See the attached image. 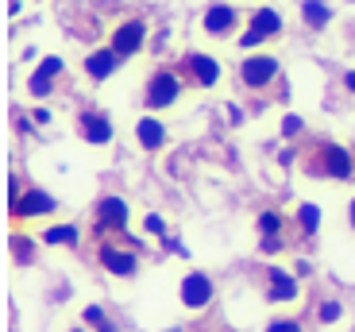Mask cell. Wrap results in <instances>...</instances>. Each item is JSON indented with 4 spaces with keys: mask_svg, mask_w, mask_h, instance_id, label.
I'll return each mask as SVG.
<instances>
[{
    "mask_svg": "<svg viewBox=\"0 0 355 332\" xmlns=\"http://www.w3.org/2000/svg\"><path fill=\"white\" fill-rule=\"evenodd\" d=\"M182 89H186V81L178 78L174 70H155L151 78H147V93H143V105H147V112L170 108L178 97H182Z\"/></svg>",
    "mask_w": 355,
    "mask_h": 332,
    "instance_id": "obj_1",
    "label": "cell"
},
{
    "mask_svg": "<svg viewBox=\"0 0 355 332\" xmlns=\"http://www.w3.org/2000/svg\"><path fill=\"white\" fill-rule=\"evenodd\" d=\"M309 171L320 174V178H352V171H355L352 151L340 147V143H320L317 155H313V162H309Z\"/></svg>",
    "mask_w": 355,
    "mask_h": 332,
    "instance_id": "obj_2",
    "label": "cell"
},
{
    "mask_svg": "<svg viewBox=\"0 0 355 332\" xmlns=\"http://www.w3.org/2000/svg\"><path fill=\"white\" fill-rule=\"evenodd\" d=\"M275 78H278L275 54H248L240 62V85H248V89H266Z\"/></svg>",
    "mask_w": 355,
    "mask_h": 332,
    "instance_id": "obj_3",
    "label": "cell"
},
{
    "mask_svg": "<svg viewBox=\"0 0 355 332\" xmlns=\"http://www.w3.org/2000/svg\"><path fill=\"white\" fill-rule=\"evenodd\" d=\"M275 35H282V16L275 8H255L248 19V31L240 35V46H259Z\"/></svg>",
    "mask_w": 355,
    "mask_h": 332,
    "instance_id": "obj_4",
    "label": "cell"
},
{
    "mask_svg": "<svg viewBox=\"0 0 355 332\" xmlns=\"http://www.w3.org/2000/svg\"><path fill=\"white\" fill-rule=\"evenodd\" d=\"M54 209H58V201L46 193V189L39 186H27L24 193H19L16 201H12V216L16 220H35V216H51Z\"/></svg>",
    "mask_w": 355,
    "mask_h": 332,
    "instance_id": "obj_5",
    "label": "cell"
},
{
    "mask_svg": "<svg viewBox=\"0 0 355 332\" xmlns=\"http://www.w3.org/2000/svg\"><path fill=\"white\" fill-rule=\"evenodd\" d=\"M143 43H147V24L143 19H124V24L112 27V51L120 54V58H132V54L143 51Z\"/></svg>",
    "mask_w": 355,
    "mask_h": 332,
    "instance_id": "obj_6",
    "label": "cell"
},
{
    "mask_svg": "<svg viewBox=\"0 0 355 332\" xmlns=\"http://www.w3.org/2000/svg\"><path fill=\"white\" fill-rule=\"evenodd\" d=\"M201 27H205V35H213V39H228L236 27H240V12L232 8V4H209L201 16Z\"/></svg>",
    "mask_w": 355,
    "mask_h": 332,
    "instance_id": "obj_7",
    "label": "cell"
},
{
    "mask_svg": "<svg viewBox=\"0 0 355 332\" xmlns=\"http://www.w3.org/2000/svg\"><path fill=\"white\" fill-rule=\"evenodd\" d=\"M182 70L193 78V85H201V89H213L216 81H220V62H216L213 54H197L189 51L186 58H182Z\"/></svg>",
    "mask_w": 355,
    "mask_h": 332,
    "instance_id": "obj_8",
    "label": "cell"
},
{
    "mask_svg": "<svg viewBox=\"0 0 355 332\" xmlns=\"http://www.w3.org/2000/svg\"><path fill=\"white\" fill-rule=\"evenodd\" d=\"M209 302H213V279L201 274V270L186 274V279H182V306L186 309H205Z\"/></svg>",
    "mask_w": 355,
    "mask_h": 332,
    "instance_id": "obj_9",
    "label": "cell"
},
{
    "mask_svg": "<svg viewBox=\"0 0 355 332\" xmlns=\"http://www.w3.org/2000/svg\"><path fill=\"white\" fill-rule=\"evenodd\" d=\"M62 70H66L62 58H58V54H46L43 62H39V70L27 78V93H31V97H46L51 85H54V78H62Z\"/></svg>",
    "mask_w": 355,
    "mask_h": 332,
    "instance_id": "obj_10",
    "label": "cell"
},
{
    "mask_svg": "<svg viewBox=\"0 0 355 332\" xmlns=\"http://www.w3.org/2000/svg\"><path fill=\"white\" fill-rule=\"evenodd\" d=\"M120 66H124V58H120L112 46H97V51H89V54H85V78H93V81L112 78Z\"/></svg>",
    "mask_w": 355,
    "mask_h": 332,
    "instance_id": "obj_11",
    "label": "cell"
},
{
    "mask_svg": "<svg viewBox=\"0 0 355 332\" xmlns=\"http://www.w3.org/2000/svg\"><path fill=\"white\" fill-rule=\"evenodd\" d=\"M97 228L124 232L128 228V201L124 198H101L97 201Z\"/></svg>",
    "mask_w": 355,
    "mask_h": 332,
    "instance_id": "obj_12",
    "label": "cell"
},
{
    "mask_svg": "<svg viewBox=\"0 0 355 332\" xmlns=\"http://www.w3.org/2000/svg\"><path fill=\"white\" fill-rule=\"evenodd\" d=\"M78 135L85 139V143H108L112 139V124H108L105 112H81L78 116Z\"/></svg>",
    "mask_w": 355,
    "mask_h": 332,
    "instance_id": "obj_13",
    "label": "cell"
},
{
    "mask_svg": "<svg viewBox=\"0 0 355 332\" xmlns=\"http://www.w3.org/2000/svg\"><path fill=\"white\" fill-rule=\"evenodd\" d=\"M135 139H139L143 151H159V147H166V124L147 112V116L135 120Z\"/></svg>",
    "mask_w": 355,
    "mask_h": 332,
    "instance_id": "obj_14",
    "label": "cell"
},
{
    "mask_svg": "<svg viewBox=\"0 0 355 332\" xmlns=\"http://www.w3.org/2000/svg\"><path fill=\"white\" fill-rule=\"evenodd\" d=\"M101 267L108 270V274H116V279H128V274H135L139 270V263H135L132 252H120V247H101Z\"/></svg>",
    "mask_w": 355,
    "mask_h": 332,
    "instance_id": "obj_15",
    "label": "cell"
},
{
    "mask_svg": "<svg viewBox=\"0 0 355 332\" xmlns=\"http://www.w3.org/2000/svg\"><path fill=\"white\" fill-rule=\"evenodd\" d=\"M332 4H324V0H302V19L309 24V31H324V27L332 24Z\"/></svg>",
    "mask_w": 355,
    "mask_h": 332,
    "instance_id": "obj_16",
    "label": "cell"
},
{
    "mask_svg": "<svg viewBox=\"0 0 355 332\" xmlns=\"http://www.w3.org/2000/svg\"><path fill=\"white\" fill-rule=\"evenodd\" d=\"M266 297H270V302H293V297H297V282H293V274H286V270H270Z\"/></svg>",
    "mask_w": 355,
    "mask_h": 332,
    "instance_id": "obj_17",
    "label": "cell"
},
{
    "mask_svg": "<svg viewBox=\"0 0 355 332\" xmlns=\"http://www.w3.org/2000/svg\"><path fill=\"white\" fill-rule=\"evenodd\" d=\"M297 225H302L305 236H313L320 228V209L313 205V201H305V205H297Z\"/></svg>",
    "mask_w": 355,
    "mask_h": 332,
    "instance_id": "obj_18",
    "label": "cell"
},
{
    "mask_svg": "<svg viewBox=\"0 0 355 332\" xmlns=\"http://www.w3.org/2000/svg\"><path fill=\"white\" fill-rule=\"evenodd\" d=\"M43 240L46 243H66V247H73V243H78V228H73V225H54V228H46V232H43Z\"/></svg>",
    "mask_w": 355,
    "mask_h": 332,
    "instance_id": "obj_19",
    "label": "cell"
},
{
    "mask_svg": "<svg viewBox=\"0 0 355 332\" xmlns=\"http://www.w3.org/2000/svg\"><path fill=\"white\" fill-rule=\"evenodd\" d=\"M259 232H263V236H278V232H282V213H270V209L259 213Z\"/></svg>",
    "mask_w": 355,
    "mask_h": 332,
    "instance_id": "obj_20",
    "label": "cell"
},
{
    "mask_svg": "<svg viewBox=\"0 0 355 332\" xmlns=\"http://www.w3.org/2000/svg\"><path fill=\"white\" fill-rule=\"evenodd\" d=\"M85 324H93L97 332H116V324L108 321L105 313H101V306H89V309H85Z\"/></svg>",
    "mask_w": 355,
    "mask_h": 332,
    "instance_id": "obj_21",
    "label": "cell"
},
{
    "mask_svg": "<svg viewBox=\"0 0 355 332\" xmlns=\"http://www.w3.org/2000/svg\"><path fill=\"white\" fill-rule=\"evenodd\" d=\"M143 232L147 236H166V220H162V216H143Z\"/></svg>",
    "mask_w": 355,
    "mask_h": 332,
    "instance_id": "obj_22",
    "label": "cell"
},
{
    "mask_svg": "<svg viewBox=\"0 0 355 332\" xmlns=\"http://www.w3.org/2000/svg\"><path fill=\"white\" fill-rule=\"evenodd\" d=\"M282 247H286L282 236H263V240H259V252H263V255H278Z\"/></svg>",
    "mask_w": 355,
    "mask_h": 332,
    "instance_id": "obj_23",
    "label": "cell"
},
{
    "mask_svg": "<svg viewBox=\"0 0 355 332\" xmlns=\"http://www.w3.org/2000/svg\"><path fill=\"white\" fill-rule=\"evenodd\" d=\"M266 332H302V324H297V321H270V324H266Z\"/></svg>",
    "mask_w": 355,
    "mask_h": 332,
    "instance_id": "obj_24",
    "label": "cell"
},
{
    "mask_svg": "<svg viewBox=\"0 0 355 332\" xmlns=\"http://www.w3.org/2000/svg\"><path fill=\"white\" fill-rule=\"evenodd\" d=\"M340 317V302H324V306H320V321L329 324V321H336Z\"/></svg>",
    "mask_w": 355,
    "mask_h": 332,
    "instance_id": "obj_25",
    "label": "cell"
},
{
    "mask_svg": "<svg viewBox=\"0 0 355 332\" xmlns=\"http://www.w3.org/2000/svg\"><path fill=\"white\" fill-rule=\"evenodd\" d=\"M297 132H302V120H297V116H286V120H282V135H297Z\"/></svg>",
    "mask_w": 355,
    "mask_h": 332,
    "instance_id": "obj_26",
    "label": "cell"
},
{
    "mask_svg": "<svg viewBox=\"0 0 355 332\" xmlns=\"http://www.w3.org/2000/svg\"><path fill=\"white\" fill-rule=\"evenodd\" d=\"M344 89L355 97V70H347V73H344Z\"/></svg>",
    "mask_w": 355,
    "mask_h": 332,
    "instance_id": "obj_27",
    "label": "cell"
},
{
    "mask_svg": "<svg viewBox=\"0 0 355 332\" xmlns=\"http://www.w3.org/2000/svg\"><path fill=\"white\" fill-rule=\"evenodd\" d=\"M347 216H352V228H355V198H352V205H347Z\"/></svg>",
    "mask_w": 355,
    "mask_h": 332,
    "instance_id": "obj_28",
    "label": "cell"
},
{
    "mask_svg": "<svg viewBox=\"0 0 355 332\" xmlns=\"http://www.w3.org/2000/svg\"><path fill=\"white\" fill-rule=\"evenodd\" d=\"M73 332H85V329H73Z\"/></svg>",
    "mask_w": 355,
    "mask_h": 332,
    "instance_id": "obj_29",
    "label": "cell"
}]
</instances>
